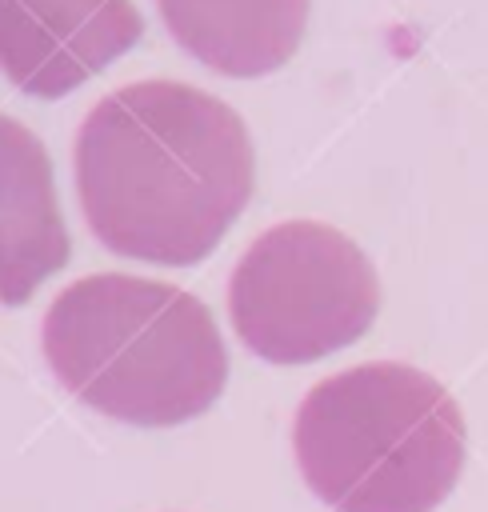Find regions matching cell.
I'll return each instance as SVG.
<instances>
[{
  "label": "cell",
  "instance_id": "1",
  "mask_svg": "<svg viewBox=\"0 0 488 512\" xmlns=\"http://www.w3.org/2000/svg\"><path fill=\"white\" fill-rule=\"evenodd\" d=\"M88 232L116 256L192 268L240 220L256 152L220 96L180 80H136L100 96L72 148Z\"/></svg>",
  "mask_w": 488,
  "mask_h": 512
},
{
  "label": "cell",
  "instance_id": "2",
  "mask_svg": "<svg viewBox=\"0 0 488 512\" xmlns=\"http://www.w3.org/2000/svg\"><path fill=\"white\" fill-rule=\"evenodd\" d=\"M40 348L80 404L132 428L196 420L228 380V348L208 304L132 272H92L56 292Z\"/></svg>",
  "mask_w": 488,
  "mask_h": 512
},
{
  "label": "cell",
  "instance_id": "3",
  "mask_svg": "<svg viewBox=\"0 0 488 512\" xmlns=\"http://www.w3.org/2000/svg\"><path fill=\"white\" fill-rule=\"evenodd\" d=\"M292 452L332 512H436L464 472V416L428 372L372 360L308 388Z\"/></svg>",
  "mask_w": 488,
  "mask_h": 512
},
{
  "label": "cell",
  "instance_id": "4",
  "mask_svg": "<svg viewBox=\"0 0 488 512\" xmlns=\"http://www.w3.org/2000/svg\"><path fill=\"white\" fill-rule=\"evenodd\" d=\"M380 312L364 248L332 224L284 220L260 232L228 276V320L240 344L296 368L356 344Z\"/></svg>",
  "mask_w": 488,
  "mask_h": 512
},
{
  "label": "cell",
  "instance_id": "5",
  "mask_svg": "<svg viewBox=\"0 0 488 512\" xmlns=\"http://www.w3.org/2000/svg\"><path fill=\"white\" fill-rule=\"evenodd\" d=\"M144 36L132 0H0V72L36 100H60Z\"/></svg>",
  "mask_w": 488,
  "mask_h": 512
},
{
  "label": "cell",
  "instance_id": "6",
  "mask_svg": "<svg viewBox=\"0 0 488 512\" xmlns=\"http://www.w3.org/2000/svg\"><path fill=\"white\" fill-rule=\"evenodd\" d=\"M72 256L48 148L0 112V304H28Z\"/></svg>",
  "mask_w": 488,
  "mask_h": 512
},
{
  "label": "cell",
  "instance_id": "7",
  "mask_svg": "<svg viewBox=\"0 0 488 512\" xmlns=\"http://www.w3.org/2000/svg\"><path fill=\"white\" fill-rule=\"evenodd\" d=\"M312 0H156L164 32L204 68L260 80L292 60Z\"/></svg>",
  "mask_w": 488,
  "mask_h": 512
}]
</instances>
